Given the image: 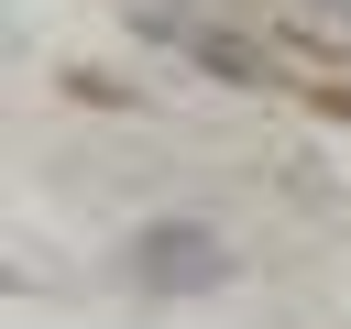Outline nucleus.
<instances>
[{
	"mask_svg": "<svg viewBox=\"0 0 351 329\" xmlns=\"http://www.w3.org/2000/svg\"><path fill=\"white\" fill-rule=\"evenodd\" d=\"M219 274H230V252L208 230H186V219H165V230L132 241V285H219Z\"/></svg>",
	"mask_w": 351,
	"mask_h": 329,
	"instance_id": "nucleus-1",
	"label": "nucleus"
}]
</instances>
